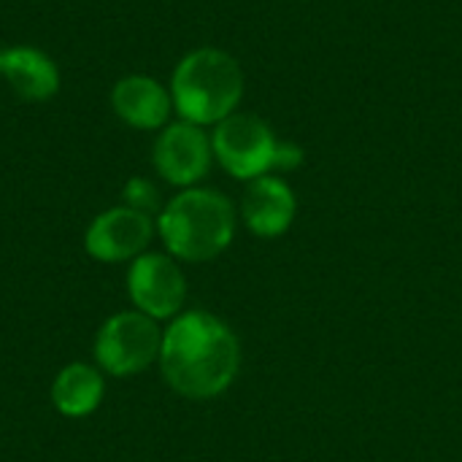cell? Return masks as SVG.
<instances>
[{
    "instance_id": "2",
    "label": "cell",
    "mask_w": 462,
    "mask_h": 462,
    "mask_svg": "<svg viewBox=\"0 0 462 462\" xmlns=\"http://www.w3.org/2000/svg\"><path fill=\"white\" fill-rule=\"evenodd\" d=\"M162 244L184 263H206L219 257L236 233V211L230 200L214 189H184L157 219Z\"/></svg>"
},
{
    "instance_id": "7",
    "label": "cell",
    "mask_w": 462,
    "mask_h": 462,
    "mask_svg": "<svg viewBox=\"0 0 462 462\" xmlns=\"http://www.w3.org/2000/svg\"><path fill=\"white\" fill-rule=\"evenodd\" d=\"M154 236V222L149 214L130 206H116L92 219L84 236V249L100 263H125L146 252Z\"/></svg>"
},
{
    "instance_id": "4",
    "label": "cell",
    "mask_w": 462,
    "mask_h": 462,
    "mask_svg": "<svg viewBox=\"0 0 462 462\" xmlns=\"http://www.w3.org/2000/svg\"><path fill=\"white\" fill-rule=\"evenodd\" d=\"M211 149L236 179H260L271 168H295L300 149L279 143L271 127L254 114H230L214 130Z\"/></svg>"
},
{
    "instance_id": "11",
    "label": "cell",
    "mask_w": 462,
    "mask_h": 462,
    "mask_svg": "<svg viewBox=\"0 0 462 462\" xmlns=\"http://www.w3.org/2000/svg\"><path fill=\"white\" fill-rule=\"evenodd\" d=\"M241 211L254 236L276 238L295 219V195L282 179L260 176L249 184Z\"/></svg>"
},
{
    "instance_id": "5",
    "label": "cell",
    "mask_w": 462,
    "mask_h": 462,
    "mask_svg": "<svg viewBox=\"0 0 462 462\" xmlns=\"http://www.w3.org/2000/svg\"><path fill=\"white\" fill-rule=\"evenodd\" d=\"M162 333L157 319L141 311H119L103 322L95 338V360L111 376H135L160 360Z\"/></svg>"
},
{
    "instance_id": "13",
    "label": "cell",
    "mask_w": 462,
    "mask_h": 462,
    "mask_svg": "<svg viewBox=\"0 0 462 462\" xmlns=\"http://www.w3.org/2000/svg\"><path fill=\"white\" fill-rule=\"evenodd\" d=\"M125 206L135 208V211H143V214H152L160 208V192L152 181L135 176L125 184Z\"/></svg>"
},
{
    "instance_id": "12",
    "label": "cell",
    "mask_w": 462,
    "mask_h": 462,
    "mask_svg": "<svg viewBox=\"0 0 462 462\" xmlns=\"http://www.w3.org/2000/svg\"><path fill=\"white\" fill-rule=\"evenodd\" d=\"M103 390L106 384L97 368L87 363H70L57 374L51 384V403L62 417L81 420L100 406Z\"/></svg>"
},
{
    "instance_id": "3",
    "label": "cell",
    "mask_w": 462,
    "mask_h": 462,
    "mask_svg": "<svg viewBox=\"0 0 462 462\" xmlns=\"http://www.w3.org/2000/svg\"><path fill=\"white\" fill-rule=\"evenodd\" d=\"M244 95L241 65L222 49H195L173 70L171 100L184 122L219 125Z\"/></svg>"
},
{
    "instance_id": "9",
    "label": "cell",
    "mask_w": 462,
    "mask_h": 462,
    "mask_svg": "<svg viewBox=\"0 0 462 462\" xmlns=\"http://www.w3.org/2000/svg\"><path fill=\"white\" fill-rule=\"evenodd\" d=\"M114 114L135 130H157L171 116V92L152 76H125L111 89Z\"/></svg>"
},
{
    "instance_id": "10",
    "label": "cell",
    "mask_w": 462,
    "mask_h": 462,
    "mask_svg": "<svg viewBox=\"0 0 462 462\" xmlns=\"http://www.w3.org/2000/svg\"><path fill=\"white\" fill-rule=\"evenodd\" d=\"M0 76L8 81L14 95L27 103H43L60 89V70L54 60L35 46H14L3 51Z\"/></svg>"
},
{
    "instance_id": "14",
    "label": "cell",
    "mask_w": 462,
    "mask_h": 462,
    "mask_svg": "<svg viewBox=\"0 0 462 462\" xmlns=\"http://www.w3.org/2000/svg\"><path fill=\"white\" fill-rule=\"evenodd\" d=\"M0 65H3V51H0Z\"/></svg>"
},
{
    "instance_id": "8",
    "label": "cell",
    "mask_w": 462,
    "mask_h": 462,
    "mask_svg": "<svg viewBox=\"0 0 462 462\" xmlns=\"http://www.w3.org/2000/svg\"><path fill=\"white\" fill-rule=\"evenodd\" d=\"M211 152V141L200 125L173 122L154 143V168L165 181L176 187H192L208 173Z\"/></svg>"
},
{
    "instance_id": "6",
    "label": "cell",
    "mask_w": 462,
    "mask_h": 462,
    "mask_svg": "<svg viewBox=\"0 0 462 462\" xmlns=\"http://www.w3.org/2000/svg\"><path fill=\"white\" fill-rule=\"evenodd\" d=\"M127 292L141 314L152 319H173L184 306L187 279L171 257L143 252L130 265Z\"/></svg>"
},
{
    "instance_id": "1",
    "label": "cell",
    "mask_w": 462,
    "mask_h": 462,
    "mask_svg": "<svg viewBox=\"0 0 462 462\" xmlns=\"http://www.w3.org/2000/svg\"><path fill=\"white\" fill-rule=\"evenodd\" d=\"M160 368L181 398L211 401L236 382L241 346L236 333L214 314L187 311L162 333Z\"/></svg>"
}]
</instances>
